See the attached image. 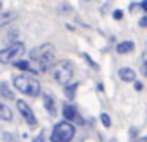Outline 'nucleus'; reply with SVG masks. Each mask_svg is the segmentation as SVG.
I'll return each mask as SVG.
<instances>
[{
    "mask_svg": "<svg viewBox=\"0 0 147 142\" xmlns=\"http://www.w3.org/2000/svg\"><path fill=\"white\" fill-rule=\"evenodd\" d=\"M14 66H16V68H19V69H22V71H30V73H33L30 63H29V62H24V60H18V62L14 63Z\"/></svg>",
    "mask_w": 147,
    "mask_h": 142,
    "instance_id": "ddd939ff",
    "label": "nucleus"
},
{
    "mask_svg": "<svg viewBox=\"0 0 147 142\" xmlns=\"http://www.w3.org/2000/svg\"><path fill=\"white\" fill-rule=\"evenodd\" d=\"M134 87H136V90H142V84H141V82H136Z\"/></svg>",
    "mask_w": 147,
    "mask_h": 142,
    "instance_id": "aec40b11",
    "label": "nucleus"
},
{
    "mask_svg": "<svg viewBox=\"0 0 147 142\" xmlns=\"http://www.w3.org/2000/svg\"><path fill=\"white\" fill-rule=\"evenodd\" d=\"M73 74H74V68L70 60H59V62H55L54 68H52V77L60 85L70 84L71 79H73Z\"/></svg>",
    "mask_w": 147,
    "mask_h": 142,
    "instance_id": "7ed1b4c3",
    "label": "nucleus"
},
{
    "mask_svg": "<svg viewBox=\"0 0 147 142\" xmlns=\"http://www.w3.org/2000/svg\"><path fill=\"white\" fill-rule=\"evenodd\" d=\"M139 27H147V16H142V17L139 19Z\"/></svg>",
    "mask_w": 147,
    "mask_h": 142,
    "instance_id": "f3484780",
    "label": "nucleus"
},
{
    "mask_svg": "<svg viewBox=\"0 0 147 142\" xmlns=\"http://www.w3.org/2000/svg\"><path fill=\"white\" fill-rule=\"evenodd\" d=\"M74 133H76V128H74L73 123L68 122V120H63V122H59L52 128L51 141L52 142H71L74 137Z\"/></svg>",
    "mask_w": 147,
    "mask_h": 142,
    "instance_id": "20e7f679",
    "label": "nucleus"
},
{
    "mask_svg": "<svg viewBox=\"0 0 147 142\" xmlns=\"http://www.w3.org/2000/svg\"><path fill=\"white\" fill-rule=\"evenodd\" d=\"M100 118H101L103 125H105L106 128H109V126H111V118H109L108 114H101V117H100Z\"/></svg>",
    "mask_w": 147,
    "mask_h": 142,
    "instance_id": "2eb2a0df",
    "label": "nucleus"
},
{
    "mask_svg": "<svg viewBox=\"0 0 147 142\" xmlns=\"http://www.w3.org/2000/svg\"><path fill=\"white\" fill-rule=\"evenodd\" d=\"M112 17H114L115 21H120V19L123 17V11H122V9H114V11H112Z\"/></svg>",
    "mask_w": 147,
    "mask_h": 142,
    "instance_id": "dca6fc26",
    "label": "nucleus"
},
{
    "mask_svg": "<svg viewBox=\"0 0 147 142\" xmlns=\"http://www.w3.org/2000/svg\"><path fill=\"white\" fill-rule=\"evenodd\" d=\"M33 142H45V139H43V133H40L36 137H33Z\"/></svg>",
    "mask_w": 147,
    "mask_h": 142,
    "instance_id": "a211bd4d",
    "label": "nucleus"
},
{
    "mask_svg": "<svg viewBox=\"0 0 147 142\" xmlns=\"http://www.w3.org/2000/svg\"><path fill=\"white\" fill-rule=\"evenodd\" d=\"M16 106H18L19 114L22 115V118L27 122V125H29L30 128H35V126H36V117H35V114H33V110L30 109L29 104H27L24 100H18L16 101Z\"/></svg>",
    "mask_w": 147,
    "mask_h": 142,
    "instance_id": "423d86ee",
    "label": "nucleus"
},
{
    "mask_svg": "<svg viewBox=\"0 0 147 142\" xmlns=\"http://www.w3.org/2000/svg\"><path fill=\"white\" fill-rule=\"evenodd\" d=\"M11 118H13V112H11V109L5 103H2V101H0V120L10 122Z\"/></svg>",
    "mask_w": 147,
    "mask_h": 142,
    "instance_id": "9d476101",
    "label": "nucleus"
},
{
    "mask_svg": "<svg viewBox=\"0 0 147 142\" xmlns=\"http://www.w3.org/2000/svg\"><path fill=\"white\" fill-rule=\"evenodd\" d=\"M134 49V43L133 41H122V43L117 44V52L119 54H128Z\"/></svg>",
    "mask_w": 147,
    "mask_h": 142,
    "instance_id": "9b49d317",
    "label": "nucleus"
},
{
    "mask_svg": "<svg viewBox=\"0 0 147 142\" xmlns=\"http://www.w3.org/2000/svg\"><path fill=\"white\" fill-rule=\"evenodd\" d=\"M13 84L21 93L27 95V96H38L41 93V85H40L38 79L33 77L30 74H18L13 77Z\"/></svg>",
    "mask_w": 147,
    "mask_h": 142,
    "instance_id": "f03ea898",
    "label": "nucleus"
},
{
    "mask_svg": "<svg viewBox=\"0 0 147 142\" xmlns=\"http://www.w3.org/2000/svg\"><path fill=\"white\" fill-rule=\"evenodd\" d=\"M30 59L36 63L38 71L46 73L51 68H54L55 65V47L49 43L41 44L30 52Z\"/></svg>",
    "mask_w": 147,
    "mask_h": 142,
    "instance_id": "f257e3e1",
    "label": "nucleus"
},
{
    "mask_svg": "<svg viewBox=\"0 0 147 142\" xmlns=\"http://www.w3.org/2000/svg\"><path fill=\"white\" fill-rule=\"evenodd\" d=\"M43 104H45L46 110H48L51 115H55V100L51 96L49 93H43Z\"/></svg>",
    "mask_w": 147,
    "mask_h": 142,
    "instance_id": "1a4fd4ad",
    "label": "nucleus"
},
{
    "mask_svg": "<svg viewBox=\"0 0 147 142\" xmlns=\"http://www.w3.org/2000/svg\"><path fill=\"white\" fill-rule=\"evenodd\" d=\"M119 77L122 79L123 82H134L136 81V73L133 71L131 68H120L119 69Z\"/></svg>",
    "mask_w": 147,
    "mask_h": 142,
    "instance_id": "6e6552de",
    "label": "nucleus"
},
{
    "mask_svg": "<svg viewBox=\"0 0 147 142\" xmlns=\"http://www.w3.org/2000/svg\"><path fill=\"white\" fill-rule=\"evenodd\" d=\"M0 96L5 98V100H14V93L10 90V87L5 82H0Z\"/></svg>",
    "mask_w": 147,
    "mask_h": 142,
    "instance_id": "f8f14e48",
    "label": "nucleus"
},
{
    "mask_svg": "<svg viewBox=\"0 0 147 142\" xmlns=\"http://www.w3.org/2000/svg\"><path fill=\"white\" fill-rule=\"evenodd\" d=\"M24 52H26V46L16 41V43L0 50V63H16L24 55Z\"/></svg>",
    "mask_w": 147,
    "mask_h": 142,
    "instance_id": "39448f33",
    "label": "nucleus"
},
{
    "mask_svg": "<svg viewBox=\"0 0 147 142\" xmlns=\"http://www.w3.org/2000/svg\"><path fill=\"white\" fill-rule=\"evenodd\" d=\"M76 87H78V84H73V85H70L68 84L67 85V88H65V93H67V96L70 98H74V92H76Z\"/></svg>",
    "mask_w": 147,
    "mask_h": 142,
    "instance_id": "4468645a",
    "label": "nucleus"
},
{
    "mask_svg": "<svg viewBox=\"0 0 147 142\" xmlns=\"http://www.w3.org/2000/svg\"><path fill=\"white\" fill-rule=\"evenodd\" d=\"M63 117L65 120H68V122H79L82 123V118H79V115H78V110L76 107L73 106V104H63Z\"/></svg>",
    "mask_w": 147,
    "mask_h": 142,
    "instance_id": "0eeeda50",
    "label": "nucleus"
},
{
    "mask_svg": "<svg viewBox=\"0 0 147 142\" xmlns=\"http://www.w3.org/2000/svg\"><path fill=\"white\" fill-rule=\"evenodd\" d=\"M139 6H141V8H142L146 13H147V0H144V2H141V5H139Z\"/></svg>",
    "mask_w": 147,
    "mask_h": 142,
    "instance_id": "6ab92c4d",
    "label": "nucleus"
}]
</instances>
